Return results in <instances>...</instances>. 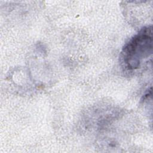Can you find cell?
<instances>
[{
    "mask_svg": "<svg viewBox=\"0 0 153 153\" xmlns=\"http://www.w3.org/2000/svg\"><path fill=\"white\" fill-rule=\"evenodd\" d=\"M152 53V26L144 27L124 46L121 52V65L127 71L140 69Z\"/></svg>",
    "mask_w": 153,
    "mask_h": 153,
    "instance_id": "obj_1",
    "label": "cell"
}]
</instances>
